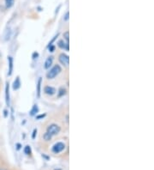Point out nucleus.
<instances>
[{"label": "nucleus", "mask_w": 154, "mask_h": 170, "mask_svg": "<svg viewBox=\"0 0 154 170\" xmlns=\"http://www.w3.org/2000/svg\"><path fill=\"white\" fill-rule=\"evenodd\" d=\"M61 70H61V67H60L58 65H57V66H55L54 67H52L51 70H50V71L47 73L46 75L47 78H49V79L54 78L55 77H57V75L59 74Z\"/></svg>", "instance_id": "obj_1"}, {"label": "nucleus", "mask_w": 154, "mask_h": 170, "mask_svg": "<svg viewBox=\"0 0 154 170\" xmlns=\"http://www.w3.org/2000/svg\"><path fill=\"white\" fill-rule=\"evenodd\" d=\"M60 131V127L56 125V124H51L49 127H47V133H49L51 136L57 135L58 134Z\"/></svg>", "instance_id": "obj_2"}, {"label": "nucleus", "mask_w": 154, "mask_h": 170, "mask_svg": "<svg viewBox=\"0 0 154 170\" xmlns=\"http://www.w3.org/2000/svg\"><path fill=\"white\" fill-rule=\"evenodd\" d=\"M65 148V145H64V143H57V144L53 146V148H52V151L56 154H57V153H60L61 151H63Z\"/></svg>", "instance_id": "obj_3"}, {"label": "nucleus", "mask_w": 154, "mask_h": 170, "mask_svg": "<svg viewBox=\"0 0 154 170\" xmlns=\"http://www.w3.org/2000/svg\"><path fill=\"white\" fill-rule=\"evenodd\" d=\"M59 61L65 66H68L69 65V58L68 55L62 53L59 55Z\"/></svg>", "instance_id": "obj_4"}, {"label": "nucleus", "mask_w": 154, "mask_h": 170, "mask_svg": "<svg viewBox=\"0 0 154 170\" xmlns=\"http://www.w3.org/2000/svg\"><path fill=\"white\" fill-rule=\"evenodd\" d=\"M44 91H45V93H46V95L52 96V95H54V94H55L56 89H54V88L50 87V86H46V87L44 89Z\"/></svg>", "instance_id": "obj_5"}, {"label": "nucleus", "mask_w": 154, "mask_h": 170, "mask_svg": "<svg viewBox=\"0 0 154 170\" xmlns=\"http://www.w3.org/2000/svg\"><path fill=\"white\" fill-rule=\"evenodd\" d=\"M52 62H53V58L52 57H49L47 58V59L45 62V68L46 69H49L52 65Z\"/></svg>", "instance_id": "obj_6"}, {"label": "nucleus", "mask_w": 154, "mask_h": 170, "mask_svg": "<svg viewBox=\"0 0 154 170\" xmlns=\"http://www.w3.org/2000/svg\"><path fill=\"white\" fill-rule=\"evenodd\" d=\"M58 47L62 49H66V50H68V43H65L64 40H59L58 41Z\"/></svg>", "instance_id": "obj_7"}, {"label": "nucleus", "mask_w": 154, "mask_h": 170, "mask_svg": "<svg viewBox=\"0 0 154 170\" xmlns=\"http://www.w3.org/2000/svg\"><path fill=\"white\" fill-rule=\"evenodd\" d=\"M9 60V75L12 74V70H13V59L12 57H9L8 58Z\"/></svg>", "instance_id": "obj_8"}, {"label": "nucleus", "mask_w": 154, "mask_h": 170, "mask_svg": "<svg viewBox=\"0 0 154 170\" xmlns=\"http://www.w3.org/2000/svg\"><path fill=\"white\" fill-rule=\"evenodd\" d=\"M9 84L6 83V88H5V95H6V103L7 105H9Z\"/></svg>", "instance_id": "obj_9"}, {"label": "nucleus", "mask_w": 154, "mask_h": 170, "mask_svg": "<svg viewBox=\"0 0 154 170\" xmlns=\"http://www.w3.org/2000/svg\"><path fill=\"white\" fill-rule=\"evenodd\" d=\"M20 85H21L20 78H19V77H17L16 81L14 82V84H13V89H18L20 88Z\"/></svg>", "instance_id": "obj_10"}, {"label": "nucleus", "mask_w": 154, "mask_h": 170, "mask_svg": "<svg viewBox=\"0 0 154 170\" xmlns=\"http://www.w3.org/2000/svg\"><path fill=\"white\" fill-rule=\"evenodd\" d=\"M41 82H42V79L39 78L38 81V85H37V95L38 97L40 96V87H41Z\"/></svg>", "instance_id": "obj_11"}, {"label": "nucleus", "mask_w": 154, "mask_h": 170, "mask_svg": "<svg viewBox=\"0 0 154 170\" xmlns=\"http://www.w3.org/2000/svg\"><path fill=\"white\" fill-rule=\"evenodd\" d=\"M14 1H15V0H5L7 8H10V7L14 5Z\"/></svg>", "instance_id": "obj_12"}, {"label": "nucleus", "mask_w": 154, "mask_h": 170, "mask_svg": "<svg viewBox=\"0 0 154 170\" xmlns=\"http://www.w3.org/2000/svg\"><path fill=\"white\" fill-rule=\"evenodd\" d=\"M51 137H52V136H51L49 133L46 132V133L44 134V139L46 140V141H49V140L51 138Z\"/></svg>", "instance_id": "obj_13"}, {"label": "nucleus", "mask_w": 154, "mask_h": 170, "mask_svg": "<svg viewBox=\"0 0 154 170\" xmlns=\"http://www.w3.org/2000/svg\"><path fill=\"white\" fill-rule=\"evenodd\" d=\"M24 152H25V154H27V155H29L30 153H31V149H30L29 146H26L25 149H24Z\"/></svg>", "instance_id": "obj_14"}, {"label": "nucleus", "mask_w": 154, "mask_h": 170, "mask_svg": "<svg viewBox=\"0 0 154 170\" xmlns=\"http://www.w3.org/2000/svg\"><path fill=\"white\" fill-rule=\"evenodd\" d=\"M64 39L67 40V43H68V40H69V38H68V32H65V33H64Z\"/></svg>", "instance_id": "obj_15"}, {"label": "nucleus", "mask_w": 154, "mask_h": 170, "mask_svg": "<svg viewBox=\"0 0 154 170\" xmlns=\"http://www.w3.org/2000/svg\"><path fill=\"white\" fill-rule=\"evenodd\" d=\"M35 110H36V111H38V108H37V106H36V105H34V108H33V110L31 111V115H34V114H35V113H34Z\"/></svg>", "instance_id": "obj_16"}, {"label": "nucleus", "mask_w": 154, "mask_h": 170, "mask_svg": "<svg viewBox=\"0 0 154 170\" xmlns=\"http://www.w3.org/2000/svg\"><path fill=\"white\" fill-rule=\"evenodd\" d=\"M37 134V130L36 129H34V132H33V136H32V138H35V135Z\"/></svg>", "instance_id": "obj_17"}, {"label": "nucleus", "mask_w": 154, "mask_h": 170, "mask_svg": "<svg viewBox=\"0 0 154 170\" xmlns=\"http://www.w3.org/2000/svg\"><path fill=\"white\" fill-rule=\"evenodd\" d=\"M64 19H65V20H68V12L66 13V15H65V18H64Z\"/></svg>", "instance_id": "obj_18"}, {"label": "nucleus", "mask_w": 154, "mask_h": 170, "mask_svg": "<svg viewBox=\"0 0 154 170\" xmlns=\"http://www.w3.org/2000/svg\"><path fill=\"white\" fill-rule=\"evenodd\" d=\"M49 50H50V52H53V50H54V47H49Z\"/></svg>", "instance_id": "obj_19"}, {"label": "nucleus", "mask_w": 154, "mask_h": 170, "mask_svg": "<svg viewBox=\"0 0 154 170\" xmlns=\"http://www.w3.org/2000/svg\"><path fill=\"white\" fill-rule=\"evenodd\" d=\"M61 92H63V89H61ZM63 94H64H64H65V89H64V93H61L59 96H62V95H63Z\"/></svg>", "instance_id": "obj_20"}, {"label": "nucleus", "mask_w": 154, "mask_h": 170, "mask_svg": "<svg viewBox=\"0 0 154 170\" xmlns=\"http://www.w3.org/2000/svg\"><path fill=\"white\" fill-rule=\"evenodd\" d=\"M0 170H4V169H0Z\"/></svg>", "instance_id": "obj_21"}]
</instances>
